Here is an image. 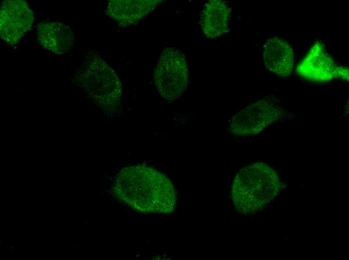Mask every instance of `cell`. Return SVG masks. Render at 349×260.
Returning <instances> with one entry per match:
<instances>
[{
  "mask_svg": "<svg viewBox=\"0 0 349 260\" xmlns=\"http://www.w3.org/2000/svg\"><path fill=\"white\" fill-rule=\"evenodd\" d=\"M276 172L267 164L256 162L242 168L233 180L231 197L235 208L250 214L263 208L280 187Z\"/></svg>",
  "mask_w": 349,
  "mask_h": 260,
  "instance_id": "1",
  "label": "cell"
},
{
  "mask_svg": "<svg viewBox=\"0 0 349 260\" xmlns=\"http://www.w3.org/2000/svg\"><path fill=\"white\" fill-rule=\"evenodd\" d=\"M84 86L94 102L105 110H116L121 96V82L113 70L100 58L86 62L81 72Z\"/></svg>",
  "mask_w": 349,
  "mask_h": 260,
  "instance_id": "2",
  "label": "cell"
},
{
  "mask_svg": "<svg viewBox=\"0 0 349 260\" xmlns=\"http://www.w3.org/2000/svg\"><path fill=\"white\" fill-rule=\"evenodd\" d=\"M188 77L185 54L174 47L163 49L153 74L154 84L160 95L169 102L178 99L187 88Z\"/></svg>",
  "mask_w": 349,
  "mask_h": 260,
  "instance_id": "3",
  "label": "cell"
},
{
  "mask_svg": "<svg viewBox=\"0 0 349 260\" xmlns=\"http://www.w3.org/2000/svg\"><path fill=\"white\" fill-rule=\"evenodd\" d=\"M284 114L275 98H264L249 104L235 114L230 120L229 129L234 136L254 135L282 118Z\"/></svg>",
  "mask_w": 349,
  "mask_h": 260,
  "instance_id": "4",
  "label": "cell"
},
{
  "mask_svg": "<svg viewBox=\"0 0 349 260\" xmlns=\"http://www.w3.org/2000/svg\"><path fill=\"white\" fill-rule=\"evenodd\" d=\"M34 14L22 0L3 1L0 10V36L8 44L15 45L32 27Z\"/></svg>",
  "mask_w": 349,
  "mask_h": 260,
  "instance_id": "5",
  "label": "cell"
},
{
  "mask_svg": "<svg viewBox=\"0 0 349 260\" xmlns=\"http://www.w3.org/2000/svg\"><path fill=\"white\" fill-rule=\"evenodd\" d=\"M231 8L222 0L207 2L200 14V26L208 38H216L228 33L230 30Z\"/></svg>",
  "mask_w": 349,
  "mask_h": 260,
  "instance_id": "6",
  "label": "cell"
},
{
  "mask_svg": "<svg viewBox=\"0 0 349 260\" xmlns=\"http://www.w3.org/2000/svg\"><path fill=\"white\" fill-rule=\"evenodd\" d=\"M39 44L44 48L57 54L69 52L73 44L74 35L71 28L60 22L49 21L37 26Z\"/></svg>",
  "mask_w": 349,
  "mask_h": 260,
  "instance_id": "7",
  "label": "cell"
},
{
  "mask_svg": "<svg viewBox=\"0 0 349 260\" xmlns=\"http://www.w3.org/2000/svg\"><path fill=\"white\" fill-rule=\"evenodd\" d=\"M160 2L156 0H110L106 6V12L119 24L130 26L143 19Z\"/></svg>",
  "mask_w": 349,
  "mask_h": 260,
  "instance_id": "8",
  "label": "cell"
},
{
  "mask_svg": "<svg viewBox=\"0 0 349 260\" xmlns=\"http://www.w3.org/2000/svg\"><path fill=\"white\" fill-rule=\"evenodd\" d=\"M263 60L270 72L280 76H289L293 66V50L285 40L278 37L270 38L264 46Z\"/></svg>",
  "mask_w": 349,
  "mask_h": 260,
  "instance_id": "9",
  "label": "cell"
},
{
  "mask_svg": "<svg viewBox=\"0 0 349 260\" xmlns=\"http://www.w3.org/2000/svg\"><path fill=\"white\" fill-rule=\"evenodd\" d=\"M104 200H107V198L106 196H105V197H104Z\"/></svg>",
  "mask_w": 349,
  "mask_h": 260,
  "instance_id": "10",
  "label": "cell"
}]
</instances>
